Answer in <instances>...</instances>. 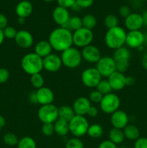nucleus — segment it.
<instances>
[{"label":"nucleus","instance_id":"f257e3e1","mask_svg":"<svg viewBox=\"0 0 147 148\" xmlns=\"http://www.w3.org/2000/svg\"><path fill=\"white\" fill-rule=\"evenodd\" d=\"M48 40L53 50L63 52L73 46V33L66 27H59L50 32Z\"/></svg>","mask_w":147,"mask_h":148},{"label":"nucleus","instance_id":"f03ea898","mask_svg":"<svg viewBox=\"0 0 147 148\" xmlns=\"http://www.w3.org/2000/svg\"><path fill=\"white\" fill-rule=\"evenodd\" d=\"M127 32L120 26L108 29L105 35V43L107 47L115 50L125 45Z\"/></svg>","mask_w":147,"mask_h":148},{"label":"nucleus","instance_id":"7ed1b4c3","mask_svg":"<svg viewBox=\"0 0 147 148\" xmlns=\"http://www.w3.org/2000/svg\"><path fill=\"white\" fill-rule=\"evenodd\" d=\"M22 70L30 76L37 73H40L43 69V58L36 54L35 52L24 55L21 60Z\"/></svg>","mask_w":147,"mask_h":148},{"label":"nucleus","instance_id":"20e7f679","mask_svg":"<svg viewBox=\"0 0 147 148\" xmlns=\"http://www.w3.org/2000/svg\"><path fill=\"white\" fill-rule=\"evenodd\" d=\"M62 64L69 69H75L80 66L82 62V53L76 47L69 48L61 52V55Z\"/></svg>","mask_w":147,"mask_h":148},{"label":"nucleus","instance_id":"39448f33","mask_svg":"<svg viewBox=\"0 0 147 148\" xmlns=\"http://www.w3.org/2000/svg\"><path fill=\"white\" fill-rule=\"evenodd\" d=\"M69 132L74 137H83L87 133L89 122L85 116L75 115L69 122Z\"/></svg>","mask_w":147,"mask_h":148},{"label":"nucleus","instance_id":"423d86ee","mask_svg":"<svg viewBox=\"0 0 147 148\" xmlns=\"http://www.w3.org/2000/svg\"><path fill=\"white\" fill-rule=\"evenodd\" d=\"M94 39L92 30L85 27H81L73 33V45L77 49H83L91 45Z\"/></svg>","mask_w":147,"mask_h":148},{"label":"nucleus","instance_id":"0eeeda50","mask_svg":"<svg viewBox=\"0 0 147 148\" xmlns=\"http://www.w3.org/2000/svg\"><path fill=\"white\" fill-rule=\"evenodd\" d=\"M37 117L43 124H54L59 119V108L53 103L41 106L37 111Z\"/></svg>","mask_w":147,"mask_h":148},{"label":"nucleus","instance_id":"6e6552de","mask_svg":"<svg viewBox=\"0 0 147 148\" xmlns=\"http://www.w3.org/2000/svg\"><path fill=\"white\" fill-rule=\"evenodd\" d=\"M120 106V99L118 95L110 92L103 95L102 101L99 103L101 111L106 114H112L119 109Z\"/></svg>","mask_w":147,"mask_h":148},{"label":"nucleus","instance_id":"1a4fd4ad","mask_svg":"<svg viewBox=\"0 0 147 148\" xmlns=\"http://www.w3.org/2000/svg\"><path fill=\"white\" fill-rule=\"evenodd\" d=\"M102 78L96 67L86 68L82 72L81 75L82 83L88 88H96Z\"/></svg>","mask_w":147,"mask_h":148},{"label":"nucleus","instance_id":"9d476101","mask_svg":"<svg viewBox=\"0 0 147 148\" xmlns=\"http://www.w3.org/2000/svg\"><path fill=\"white\" fill-rule=\"evenodd\" d=\"M96 69L99 72L102 77H109L116 71L115 59L110 56H102L96 63Z\"/></svg>","mask_w":147,"mask_h":148},{"label":"nucleus","instance_id":"9b49d317","mask_svg":"<svg viewBox=\"0 0 147 148\" xmlns=\"http://www.w3.org/2000/svg\"><path fill=\"white\" fill-rule=\"evenodd\" d=\"M145 44L144 33L141 30L128 31L126 35L125 45L131 49H137Z\"/></svg>","mask_w":147,"mask_h":148},{"label":"nucleus","instance_id":"f8f14e48","mask_svg":"<svg viewBox=\"0 0 147 148\" xmlns=\"http://www.w3.org/2000/svg\"><path fill=\"white\" fill-rule=\"evenodd\" d=\"M43 69L48 72H56L60 70L62 66L61 56L56 53H50V55L43 59Z\"/></svg>","mask_w":147,"mask_h":148},{"label":"nucleus","instance_id":"ddd939ff","mask_svg":"<svg viewBox=\"0 0 147 148\" xmlns=\"http://www.w3.org/2000/svg\"><path fill=\"white\" fill-rule=\"evenodd\" d=\"M81 53L82 59L88 63L96 64L102 57L99 49L92 44L83 48Z\"/></svg>","mask_w":147,"mask_h":148},{"label":"nucleus","instance_id":"4468645a","mask_svg":"<svg viewBox=\"0 0 147 148\" xmlns=\"http://www.w3.org/2000/svg\"><path fill=\"white\" fill-rule=\"evenodd\" d=\"M14 41L19 47L26 49L32 47L34 43V38L32 33L29 31L21 30L17 31V35L14 38Z\"/></svg>","mask_w":147,"mask_h":148},{"label":"nucleus","instance_id":"2eb2a0df","mask_svg":"<svg viewBox=\"0 0 147 148\" xmlns=\"http://www.w3.org/2000/svg\"><path fill=\"white\" fill-rule=\"evenodd\" d=\"M129 117L124 111L118 109L110 116V123L113 128L123 130L128 124Z\"/></svg>","mask_w":147,"mask_h":148},{"label":"nucleus","instance_id":"dca6fc26","mask_svg":"<svg viewBox=\"0 0 147 148\" xmlns=\"http://www.w3.org/2000/svg\"><path fill=\"white\" fill-rule=\"evenodd\" d=\"M52 17L53 21L60 27H65L71 17L68 9L58 6L53 10Z\"/></svg>","mask_w":147,"mask_h":148},{"label":"nucleus","instance_id":"f3484780","mask_svg":"<svg viewBox=\"0 0 147 148\" xmlns=\"http://www.w3.org/2000/svg\"><path fill=\"white\" fill-rule=\"evenodd\" d=\"M37 103L40 105H48L52 104L54 101V93L53 90L47 87H43L36 90Z\"/></svg>","mask_w":147,"mask_h":148},{"label":"nucleus","instance_id":"a211bd4d","mask_svg":"<svg viewBox=\"0 0 147 148\" xmlns=\"http://www.w3.org/2000/svg\"><path fill=\"white\" fill-rule=\"evenodd\" d=\"M125 26L129 31L140 30L144 26L142 15L138 13H131L128 17L125 19Z\"/></svg>","mask_w":147,"mask_h":148},{"label":"nucleus","instance_id":"6ab92c4d","mask_svg":"<svg viewBox=\"0 0 147 148\" xmlns=\"http://www.w3.org/2000/svg\"><path fill=\"white\" fill-rule=\"evenodd\" d=\"M125 76L124 74L118 72L117 71L114 72L109 77H108V80L112 88V90H121L125 86Z\"/></svg>","mask_w":147,"mask_h":148},{"label":"nucleus","instance_id":"aec40b11","mask_svg":"<svg viewBox=\"0 0 147 148\" xmlns=\"http://www.w3.org/2000/svg\"><path fill=\"white\" fill-rule=\"evenodd\" d=\"M91 102L88 98L82 96L76 98L74 102L73 108L76 115L85 116L88 112V110L91 106Z\"/></svg>","mask_w":147,"mask_h":148},{"label":"nucleus","instance_id":"412c9836","mask_svg":"<svg viewBox=\"0 0 147 148\" xmlns=\"http://www.w3.org/2000/svg\"><path fill=\"white\" fill-rule=\"evenodd\" d=\"M33 10V4L27 0L20 1L15 7V12L18 17H23L25 19L32 14Z\"/></svg>","mask_w":147,"mask_h":148},{"label":"nucleus","instance_id":"4be33fe9","mask_svg":"<svg viewBox=\"0 0 147 148\" xmlns=\"http://www.w3.org/2000/svg\"><path fill=\"white\" fill-rule=\"evenodd\" d=\"M52 51L53 48L48 40H40L35 46V53L43 59L52 53Z\"/></svg>","mask_w":147,"mask_h":148},{"label":"nucleus","instance_id":"5701e85b","mask_svg":"<svg viewBox=\"0 0 147 148\" xmlns=\"http://www.w3.org/2000/svg\"><path fill=\"white\" fill-rule=\"evenodd\" d=\"M54 126V131L56 134L60 137H65L69 132V122L66 120L59 118L53 124Z\"/></svg>","mask_w":147,"mask_h":148},{"label":"nucleus","instance_id":"b1692460","mask_svg":"<svg viewBox=\"0 0 147 148\" xmlns=\"http://www.w3.org/2000/svg\"><path fill=\"white\" fill-rule=\"evenodd\" d=\"M125 138L131 141H135L140 137V131L134 124H128L122 130Z\"/></svg>","mask_w":147,"mask_h":148},{"label":"nucleus","instance_id":"393cba45","mask_svg":"<svg viewBox=\"0 0 147 148\" xmlns=\"http://www.w3.org/2000/svg\"><path fill=\"white\" fill-rule=\"evenodd\" d=\"M131 54L129 49L128 48L125 47V46H122V47H120L119 49L114 50L112 57L115 59V62L122 60L129 61L130 59H131Z\"/></svg>","mask_w":147,"mask_h":148},{"label":"nucleus","instance_id":"a878e982","mask_svg":"<svg viewBox=\"0 0 147 148\" xmlns=\"http://www.w3.org/2000/svg\"><path fill=\"white\" fill-rule=\"evenodd\" d=\"M76 115L73 108L69 106H62L59 108V118L66 120L69 122L70 120Z\"/></svg>","mask_w":147,"mask_h":148},{"label":"nucleus","instance_id":"bb28decb","mask_svg":"<svg viewBox=\"0 0 147 148\" xmlns=\"http://www.w3.org/2000/svg\"><path fill=\"white\" fill-rule=\"evenodd\" d=\"M125 140L122 130L112 128L109 132V140H110L114 144L119 145L121 144Z\"/></svg>","mask_w":147,"mask_h":148},{"label":"nucleus","instance_id":"cd10ccee","mask_svg":"<svg viewBox=\"0 0 147 148\" xmlns=\"http://www.w3.org/2000/svg\"><path fill=\"white\" fill-rule=\"evenodd\" d=\"M86 134L91 138L98 139L103 134V128L99 124H92L89 126Z\"/></svg>","mask_w":147,"mask_h":148},{"label":"nucleus","instance_id":"c85d7f7f","mask_svg":"<svg viewBox=\"0 0 147 148\" xmlns=\"http://www.w3.org/2000/svg\"><path fill=\"white\" fill-rule=\"evenodd\" d=\"M82 26L86 29L92 30L97 25V18L95 15L92 14H86L82 18Z\"/></svg>","mask_w":147,"mask_h":148},{"label":"nucleus","instance_id":"c756f323","mask_svg":"<svg viewBox=\"0 0 147 148\" xmlns=\"http://www.w3.org/2000/svg\"><path fill=\"white\" fill-rule=\"evenodd\" d=\"M83 26H82V18H80L78 16H73V17H70L66 25L63 27H66L69 30H70L71 31V30L76 31V30H79Z\"/></svg>","mask_w":147,"mask_h":148},{"label":"nucleus","instance_id":"7c9ffc66","mask_svg":"<svg viewBox=\"0 0 147 148\" xmlns=\"http://www.w3.org/2000/svg\"><path fill=\"white\" fill-rule=\"evenodd\" d=\"M17 146V148H37V145L34 139L28 136L23 137L19 140Z\"/></svg>","mask_w":147,"mask_h":148},{"label":"nucleus","instance_id":"2f4dec72","mask_svg":"<svg viewBox=\"0 0 147 148\" xmlns=\"http://www.w3.org/2000/svg\"><path fill=\"white\" fill-rule=\"evenodd\" d=\"M30 83L36 89L44 87L45 79L40 73H37L30 76Z\"/></svg>","mask_w":147,"mask_h":148},{"label":"nucleus","instance_id":"473e14b6","mask_svg":"<svg viewBox=\"0 0 147 148\" xmlns=\"http://www.w3.org/2000/svg\"><path fill=\"white\" fill-rule=\"evenodd\" d=\"M97 90L99 91L100 93H102L103 95H108V94L112 92V90L110 85L108 79H101L100 82L97 85L96 88Z\"/></svg>","mask_w":147,"mask_h":148},{"label":"nucleus","instance_id":"72a5a7b5","mask_svg":"<svg viewBox=\"0 0 147 148\" xmlns=\"http://www.w3.org/2000/svg\"><path fill=\"white\" fill-rule=\"evenodd\" d=\"M104 24L105 27L108 29L112 28L118 26V18L116 15L112 14H109L105 17L104 20Z\"/></svg>","mask_w":147,"mask_h":148},{"label":"nucleus","instance_id":"f704fd0d","mask_svg":"<svg viewBox=\"0 0 147 148\" xmlns=\"http://www.w3.org/2000/svg\"><path fill=\"white\" fill-rule=\"evenodd\" d=\"M4 143L8 146H15L17 145L19 140L15 134L12 132H7L3 137Z\"/></svg>","mask_w":147,"mask_h":148},{"label":"nucleus","instance_id":"c9c22d12","mask_svg":"<svg viewBox=\"0 0 147 148\" xmlns=\"http://www.w3.org/2000/svg\"><path fill=\"white\" fill-rule=\"evenodd\" d=\"M66 148H84V145L82 140L78 137H73L67 140L65 145Z\"/></svg>","mask_w":147,"mask_h":148},{"label":"nucleus","instance_id":"e433bc0d","mask_svg":"<svg viewBox=\"0 0 147 148\" xmlns=\"http://www.w3.org/2000/svg\"><path fill=\"white\" fill-rule=\"evenodd\" d=\"M129 68V61L122 60L115 62V69L117 72L124 74Z\"/></svg>","mask_w":147,"mask_h":148},{"label":"nucleus","instance_id":"4c0bfd02","mask_svg":"<svg viewBox=\"0 0 147 148\" xmlns=\"http://www.w3.org/2000/svg\"><path fill=\"white\" fill-rule=\"evenodd\" d=\"M102 98H103V95L99 92L97 90L92 91L89 95V100L90 102L94 103H99L100 101H102Z\"/></svg>","mask_w":147,"mask_h":148},{"label":"nucleus","instance_id":"58836bf2","mask_svg":"<svg viewBox=\"0 0 147 148\" xmlns=\"http://www.w3.org/2000/svg\"><path fill=\"white\" fill-rule=\"evenodd\" d=\"M3 33H4V36L6 38L14 39L17 33V31L12 26H7L3 30Z\"/></svg>","mask_w":147,"mask_h":148},{"label":"nucleus","instance_id":"ea45409f","mask_svg":"<svg viewBox=\"0 0 147 148\" xmlns=\"http://www.w3.org/2000/svg\"><path fill=\"white\" fill-rule=\"evenodd\" d=\"M41 132L43 135L46 136V137H50V136L53 135V133H55L53 124H43Z\"/></svg>","mask_w":147,"mask_h":148},{"label":"nucleus","instance_id":"a19ab883","mask_svg":"<svg viewBox=\"0 0 147 148\" xmlns=\"http://www.w3.org/2000/svg\"><path fill=\"white\" fill-rule=\"evenodd\" d=\"M10 78V72L4 67L0 68V84H4Z\"/></svg>","mask_w":147,"mask_h":148},{"label":"nucleus","instance_id":"79ce46f5","mask_svg":"<svg viewBox=\"0 0 147 148\" xmlns=\"http://www.w3.org/2000/svg\"><path fill=\"white\" fill-rule=\"evenodd\" d=\"M118 13L122 18H126L127 17L131 14V10L128 6L127 5H122L118 10Z\"/></svg>","mask_w":147,"mask_h":148},{"label":"nucleus","instance_id":"37998d69","mask_svg":"<svg viewBox=\"0 0 147 148\" xmlns=\"http://www.w3.org/2000/svg\"><path fill=\"white\" fill-rule=\"evenodd\" d=\"M59 6L64 8H71L76 3V0H56Z\"/></svg>","mask_w":147,"mask_h":148},{"label":"nucleus","instance_id":"c03bdc74","mask_svg":"<svg viewBox=\"0 0 147 148\" xmlns=\"http://www.w3.org/2000/svg\"><path fill=\"white\" fill-rule=\"evenodd\" d=\"M134 148H147V137H141L137 139L134 143Z\"/></svg>","mask_w":147,"mask_h":148},{"label":"nucleus","instance_id":"a18cd8bd","mask_svg":"<svg viewBox=\"0 0 147 148\" xmlns=\"http://www.w3.org/2000/svg\"><path fill=\"white\" fill-rule=\"evenodd\" d=\"M94 0H76V4L81 9L89 8L93 4Z\"/></svg>","mask_w":147,"mask_h":148},{"label":"nucleus","instance_id":"49530a36","mask_svg":"<svg viewBox=\"0 0 147 148\" xmlns=\"http://www.w3.org/2000/svg\"><path fill=\"white\" fill-rule=\"evenodd\" d=\"M98 148H118L117 145L110 140H104L99 145Z\"/></svg>","mask_w":147,"mask_h":148},{"label":"nucleus","instance_id":"de8ad7c7","mask_svg":"<svg viewBox=\"0 0 147 148\" xmlns=\"http://www.w3.org/2000/svg\"><path fill=\"white\" fill-rule=\"evenodd\" d=\"M86 115L89 116V117H92V118L96 117L98 115V108L95 106H91L90 108L88 110Z\"/></svg>","mask_w":147,"mask_h":148},{"label":"nucleus","instance_id":"09e8293b","mask_svg":"<svg viewBox=\"0 0 147 148\" xmlns=\"http://www.w3.org/2000/svg\"><path fill=\"white\" fill-rule=\"evenodd\" d=\"M7 24H8L7 17L4 14H1L0 13V29L4 30L7 26H8Z\"/></svg>","mask_w":147,"mask_h":148},{"label":"nucleus","instance_id":"8fccbe9b","mask_svg":"<svg viewBox=\"0 0 147 148\" xmlns=\"http://www.w3.org/2000/svg\"><path fill=\"white\" fill-rule=\"evenodd\" d=\"M28 99L30 103L33 104H37V95H36V91H33L29 94Z\"/></svg>","mask_w":147,"mask_h":148},{"label":"nucleus","instance_id":"3c124183","mask_svg":"<svg viewBox=\"0 0 147 148\" xmlns=\"http://www.w3.org/2000/svg\"><path fill=\"white\" fill-rule=\"evenodd\" d=\"M135 83V79L132 76H127L125 77V84L126 86H132Z\"/></svg>","mask_w":147,"mask_h":148},{"label":"nucleus","instance_id":"603ef678","mask_svg":"<svg viewBox=\"0 0 147 148\" xmlns=\"http://www.w3.org/2000/svg\"><path fill=\"white\" fill-rule=\"evenodd\" d=\"M141 65H142L143 68L146 70H147V53H146L144 56H143L142 59H141Z\"/></svg>","mask_w":147,"mask_h":148},{"label":"nucleus","instance_id":"864d4df0","mask_svg":"<svg viewBox=\"0 0 147 148\" xmlns=\"http://www.w3.org/2000/svg\"><path fill=\"white\" fill-rule=\"evenodd\" d=\"M141 15H142L143 21H144V25L147 27V10L144 11V13Z\"/></svg>","mask_w":147,"mask_h":148},{"label":"nucleus","instance_id":"5fc2aeb1","mask_svg":"<svg viewBox=\"0 0 147 148\" xmlns=\"http://www.w3.org/2000/svg\"><path fill=\"white\" fill-rule=\"evenodd\" d=\"M6 124V120L3 116L0 115V128H2L4 127Z\"/></svg>","mask_w":147,"mask_h":148},{"label":"nucleus","instance_id":"6e6d98bb","mask_svg":"<svg viewBox=\"0 0 147 148\" xmlns=\"http://www.w3.org/2000/svg\"><path fill=\"white\" fill-rule=\"evenodd\" d=\"M4 38H5V37H4V36L3 30L0 29V45L2 44L3 42H4Z\"/></svg>","mask_w":147,"mask_h":148},{"label":"nucleus","instance_id":"4d7b16f0","mask_svg":"<svg viewBox=\"0 0 147 148\" xmlns=\"http://www.w3.org/2000/svg\"><path fill=\"white\" fill-rule=\"evenodd\" d=\"M17 22H18L19 24L23 25L25 23V18H23V17H18L17 19Z\"/></svg>","mask_w":147,"mask_h":148},{"label":"nucleus","instance_id":"13d9d810","mask_svg":"<svg viewBox=\"0 0 147 148\" xmlns=\"http://www.w3.org/2000/svg\"><path fill=\"white\" fill-rule=\"evenodd\" d=\"M43 1H45L46 2H51V1H53L54 0H43Z\"/></svg>","mask_w":147,"mask_h":148},{"label":"nucleus","instance_id":"bf43d9fd","mask_svg":"<svg viewBox=\"0 0 147 148\" xmlns=\"http://www.w3.org/2000/svg\"><path fill=\"white\" fill-rule=\"evenodd\" d=\"M146 53H147V43L146 44Z\"/></svg>","mask_w":147,"mask_h":148},{"label":"nucleus","instance_id":"052dcab7","mask_svg":"<svg viewBox=\"0 0 147 148\" xmlns=\"http://www.w3.org/2000/svg\"><path fill=\"white\" fill-rule=\"evenodd\" d=\"M138 1H147V0H138Z\"/></svg>","mask_w":147,"mask_h":148},{"label":"nucleus","instance_id":"680f3d73","mask_svg":"<svg viewBox=\"0 0 147 148\" xmlns=\"http://www.w3.org/2000/svg\"><path fill=\"white\" fill-rule=\"evenodd\" d=\"M1 128H0V132H1Z\"/></svg>","mask_w":147,"mask_h":148},{"label":"nucleus","instance_id":"e2e57ef3","mask_svg":"<svg viewBox=\"0 0 147 148\" xmlns=\"http://www.w3.org/2000/svg\"><path fill=\"white\" fill-rule=\"evenodd\" d=\"M120 148H123V147H120Z\"/></svg>","mask_w":147,"mask_h":148}]
</instances>
